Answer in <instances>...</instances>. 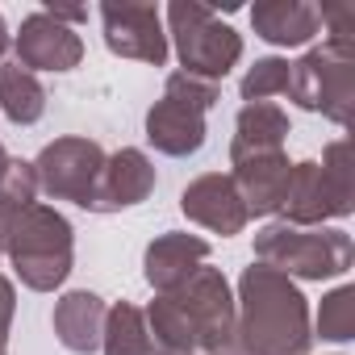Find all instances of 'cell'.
<instances>
[{"mask_svg": "<svg viewBox=\"0 0 355 355\" xmlns=\"http://www.w3.org/2000/svg\"><path fill=\"white\" fill-rule=\"evenodd\" d=\"M0 255H5V251H0Z\"/></svg>", "mask_w": 355, "mask_h": 355, "instance_id": "28", "label": "cell"}, {"mask_svg": "<svg viewBox=\"0 0 355 355\" xmlns=\"http://www.w3.org/2000/svg\"><path fill=\"white\" fill-rule=\"evenodd\" d=\"M288 96L301 109L330 117L334 125H351V117H355V51H338L330 42L305 51L293 63Z\"/></svg>", "mask_w": 355, "mask_h": 355, "instance_id": "6", "label": "cell"}, {"mask_svg": "<svg viewBox=\"0 0 355 355\" xmlns=\"http://www.w3.org/2000/svg\"><path fill=\"white\" fill-rule=\"evenodd\" d=\"M101 351L105 355H155L150 330H146V313L138 305H130V301L109 305L105 334H101Z\"/></svg>", "mask_w": 355, "mask_h": 355, "instance_id": "20", "label": "cell"}, {"mask_svg": "<svg viewBox=\"0 0 355 355\" xmlns=\"http://www.w3.org/2000/svg\"><path fill=\"white\" fill-rule=\"evenodd\" d=\"M288 175H293V163L284 150H272V155H251V159H239L230 180L247 205V218H268V214H280L284 205V193H288Z\"/></svg>", "mask_w": 355, "mask_h": 355, "instance_id": "15", "label": "cell"}, {"mask_svg": "<svg viewBox=\"0 0 355 355\" xmlns=\"http://www.w3.org/2000/svg\"><path fill=\"white\" fill-rule=\"evenodd\" d=\"M171 301L193 322L201 355H218L230 343V334H234V288L222 276V268L201 263L180 288H171Z\"/></svg>", "mask_w": 355, "mask_h": 355, "instance_id": "8", "label": "cell"}, {"mask_svg": "<svg viewBox=\"0 0 355 355\" xmlns=\"http://www.w3.org/2000/svg\"><path fill=\"white\" fill-rule=\"evenodd\" d=\"M105 313L109 305L88 293V288H71L55 301V313H51V326H55V338L71 351V355H92L101 351V334H105Z\"/></svg>", "mask_w": 355, "mask_h": 355, "instance_id": "16", "label": "cell"}, {"mask_svg": "<svg viewBox=\"0 0 355 355\" xmlns=\"http://www.w3.org/2000/svg\"><path fill=\"white\" fill-rule=\"evenodd\" d=\"M105 167V146L80 134L55 138L38 150L34 159V175H38V193H46L51 201H71L80 209L92 205L96 180Z\"/></svg>", "mask_w": 355, "mask_h": 355, "instance_id": "7", "label": "cell"}, {"mask_svg": "<svg viewBox=\"0 0 355 355\" xmlns=\"http://www.w3.org/2000/svg\"><path fill=\"white\" fill-rule=\"evenodd\" d=\"M288 226H326L355 214V180H351V146L334 138L322 159L293 163L288 193L280 205Z\"/></svg>", "mask_w": 355, "mask_h": 355, "instance_id": "3", "label": "cell"}, {"mask_svg": "<svg viewBox=\"0 0 355 355\" xmlns=\"http://www.w3.org/2000/svg\"><path fill=\"white\" fill-rule=\"evenodd\" d=\"M5 51H9V26H5V17H0V59H5Z\"/></svg>", "mask_w": 355, "mask_h": 355, "instance_id": "26", "label": "cell"}, {"mask_svg": "<svg viewBox=\"0 0 355 355\" xmlns=\"http://www.w3.org/2000/svg\"><path fill=\"white\" fill-rule=\"evenodd\" d=\"M13 59L26 71H71L84 59V38L63 26L51 9H38L21 21L17 38H13Z\"/></svg>", "mask_w": 355, "mask_h": 355, "instance_id": "10", "label": "cell"}, {"mask_svg": "<svg viewBox=\"0 0 355 355\" xmlns=\"http://www.w3.org/2000/svg\"><path fill=\"white\" fill-rule=\"evenodd\" d=\"M251 26L268 46H305L322 30V9L309 0H259Z\"/></svg>", "mask_w": 355, "mask_h": 355, "instance_id": "18", "label": "cell"}, {"mask_svg": "<svg viewBox=\"0 0 355 355\" xmlns=\"http://www.w3.org/2000/svg\"><path fill=\"white\" fill-rule=\"evenodd\" d=\"M180 209L189 222L205 226L209 234H222V239H234L247 230V205L230 180V171H205L180 193Z\"/></svg>", "mask_w": 355, "mask_h": 355, "instance_id": "12", "label": "cell"}, {"mask_svg": "<svg viewBox=\"0 0 355 355\" xmlns=\"http://www.w3.org/2000/svg\"><path fill=\"white\" fill-rule=\"evenodd\" d=\"M293 125H288V113L276 105V101H251L239 109L234 117V138H230V163L239 159H251V155H272V150H284Z\"/></svg>", "mask_w": 355, "mask_h": 355, "instance_id": "17", "label": "cell"}, {"mask_svg": "<svg viewBox=\"0 0 355 355\" xmlns=\"http://www.w3.org/2000/svg\"><path fill=\"white\" fill-rule=\"evenodd\" d=\"M309 326L322 338H330V343H351L355 338V288L351 284H338L334 293H326L322 297V309H318V318Z\"/></svg>", "mask_w": 355, "mask_h": 355, "instance_id": "21", "label": "cell"}, {"mask_svg": "<svg viewBox=\"0 0 355 355\" xmlns=\"http://www.w3.org/2000/svg\"><path fill=\"white\" fill-rule=\"evenodd\" d=\"M101 30H105V46L113 55H121V59L163 67L167 55H171L159 5H138V0H105V5H101Z\"/></svg>", "mask_w": 355, "mask_h": 355, "instance_id": "9", "label": "cell"}, {"mask_svg": "<svg viewBox=\"0 0 355 355\" xmlns=\"http://www.w3.org/2000/svg\"><path fill=\"white\" fill-rule=\"evenodd\" d=\"M5 163H9V150H5V142H0V171H5Z\"/></svg>", "mask_w": 355, "mask_h": 355, "instance_id": "27", "label": "cell"}, {"mask_svg": "<svg viewBox=\"0 0 355 355\" xmlns=\"http://www.w3.org/2000/svg\"><path fill=\"white\" fill-rule=\"evenodd\" d=\"M146 142L167 159H189L205 146V113L163 92L146 109Z\"/></svg>", "mask_w": 355, "mask_h": 355, "instance_id": "14", "label": "cell"}, {"mask_svg": "<svg viewBox=\"0 0 355 355\" xmlns=\"http://www.w3.org/2000/svg\"><path fill=\"white\" fill-rule=\"evenodd\" d=\"M38 197V175L34 163L26 159H9L5 171H0V209H26Z\"/></svg>", "mask_w": 355, "mask_h": 355, "instance_id": "23", "label": "cell"}, {"mask_svg": "<svg viewBox=\"0 0 355 355\" xmlns=\"http://www.w3.org/2000/svg\"><path fill=\"white\" fill-rule=\"evenodd\" d=\"M0 113L13 125H34L46 113V88L17 59H0Z\"/></svg>", "mask_w": 355, "mask_h": 355, "instance_id": "19", "label": "cell"}, {"mask_svg": "<svg viewBox=\"0 0 355 355\" xmlns=\"http://www.w3.org/2000/svg\"><path fill=\"white\" fill-rule=\"evenodd\" d=\"M0 251L9 255L17 280L34 293H55L76 263L71 222L51 205L0 209Z\"/></svg>", "mask_w": 355, "mask_h": 355, "instance_id": "2", "label": "cell"}, {"mask_svg": "<svg viewBox=\"0 0 355 355\" xmlns=\"http://www.w3.org/2000/svg\"><path fill=\"white\" fill-rule=\"evenodd\" d=\"M288 80H293V63L280 59V55H268V59H255L239 84L243 101H272V96H288Z\"/></svg>", "mask_w": 355, "mask_h": 355, "instance_id": "22", "label": "cell"}, {"mask_svg": "<svg viewBox=\"0 0 355 355\" xmlns=\"http://www.w3.org/2000/svg\"><path fill=\"white\" fill-rule=\"evenodd\" d=\"M309 301L284 272L251 263L234 293V334L218 355H309Z\"/></svg>", "mask_w": 355, "mask_h": 355, "instance_id": "1", "label": "cell"}, {"mask_svg": "<svg viewBox=\"0 0 355 355\" xmlns=\"http://www.w3.org/2000/svg\"><path fill=\"white\" fill-rule=\"evenodd\" d=\"M355 247L338 226H288L272 222L255 234V263L284 272L288 280H334L351 268Z\"/></svg>", "mask_w": 355, "mask_h": 355, "instance_id": "4", "label": "cell"}, {"mask_svg": "<svg viewBox=\"0 0 355 355\" xmlns=\"http://www.w3.org/2000/svg\"><path fill=\"white\" fill-rule=\"evenodd\" d=\"M163 92L175 96V101H184V105H193V109H201V113H209L218 105V96H222V84L201 80V76H189V71H171L163 80Z\"/></svg>", "mask_w": 355, "mask_h": 355, "instance_id": "24", "label": "cell"}, {"mask_svg": "<svg viewBox=\"0 0 355 355\" xmlns=\"http://www.w3.org/2000/svg\"><path fill=\"white\" fill-rule=\"evenodd\" d=\"M163 17H167V26H163L167 46H175L180 71L222 84L230 76V67H239L243 34L234 26H226L214 9L193 5V0H171Z\"/></svg>", "mask_w": 355, "mask_h": 355, "instance_id": "5", "label": "cell"}, {"mask_svg": "<svg viewBox=\"0 0 355 355\" xmlns=\"http://www.w3.org/2000/svg\"><path fill=\"white\" fill-rule=\"evenodd\" d=\"M13 313H17V288H13V280H9L5 272H0V355H9Z\"/></svg>", "mask_w": 355, "mask_h": 355, "instance_id": "25", "label": "cell"}, {"mask_svg": "<svg viewBox=\"0 0 355 355\" xmlns=\"http://www.w3.org/2000/svg\"><path fill=\"white\" fill-rule=\"evenodd\" d=\"M155 163L146 150L138 146H121L113 155H105V167H101V180H96V193H92V214H121V209H134L142 205L150 193H155Z\"/></svg>", "mask_w": 355, "mask_h": 355, "instance_id": "11", "label": "cell"}, {"mask_svg": "<svg viewBox=\"0 0 355 355\" xmlns=\"http://www.w3.org/2000/svg\"><path fill=\"white\" fill-rule=\"evenodd\" d=\"M201 263H209V243L201 234H189V230H167L159 234L146 255H142V276L155 293H171L180 288Z\"/></svg>", "mask_w": 355, "mask_h": 355, "instance_id": "13", "label": "cell"}]
</instances>
